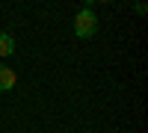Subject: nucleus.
I'll list each match as a JSON object with an SVG mask.
<instances>
[{
	"label": "nucleus",
	"instance_id": "7ed1b4c3",
	"mask_svg": "<svg viewBox=\"0 0 148 133\" xmlns=\"http://www.w3.org/2000/svg\"><path fill=\"white\" fill-rule=\"evenodd\" d=\"M15 53V39L9 33H0V56H12Z\"/></svg>",
	"mask_w": 148,
	"mask_h": 133
},
{
	"label": "nucleus",
	"instance_id": "f257e3e1",
	"mask_svg": "<svg viewBox=\"0 0 148 133\" xmlns=\"http://www.w3.org/2000/svg\"><path fill=\"white\" fill-rule=\"evenodd\" d=\"M95 30H98V18H95V12H92L89 6L80 9L77 18H74V35H77V39H92Z\"/></svg>",
	"mask_w": 148,
	"mask_h": 133
},
{
	"label": "nucleus",
	"instance_id": "f03ea898",
	"mask_svg": "<svg viewBox=\"0 0 148 133\" xmlns=\"http://www.w3.org/2000/svg\"><path fill=\"white\" fill-rule=\"evenodd\" d=\"M18 83V74L12 68H6V65H0V92H6V89H12Z\"/></svg>",
	"mask_w": 148,
	"mask_h": 133
}]
</instances>
